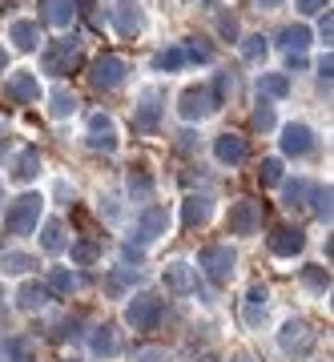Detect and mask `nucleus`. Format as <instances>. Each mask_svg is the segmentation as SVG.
I'll return each instance as SVG.
<instances>
[{
    "instance_id": "5",
    "label": "nucleus",
    "mask_w": 334,
    "mask_h": 362,
    "mask_svg": "<svg viewBox=\"0 0 334 362\" xmlns=\"http://www.w3.org/2000/svg\"><path fill=\"white\" fill-rule=\"evenodd\" d=\"M169 233V209L166 206H149L137 218V226H133V242H137V250L142 246H154L157 238H166Z\"/></svg>"
},
{
    "instance_id": "34",
    "label": "nucleus",
    "mask_w": 334,
    "mask_h": 362,
    "mask_svg": "<svg viewBox=\"0 0 334 362\" xmlns=\"http://www.w3.org/2000/svg\"><path fill=\"white\" fill-rule=\"evenodd\" d=\"M69 258L77 262V266H89V262L101 258V246L97 242H77V246H69Z\"/></svg>"
},
{
    "instance_id": "26",
    "label": "nucleus",
    "mask_w": 334,
    "mask_h": 362,
    "mask_svg": "<svg viewBox=\"0 0 334 362\" xmlns=\"http://www.w3.org/2000/svg\"><path fill=\"white\" fill-rule=\"evenodd\" d=\"M113 21H117V28H121V37H133V33H142V13H137V8H129V4L113 8Z\"/></svg>"
},
{
    "instance_id": "1",
    "label": "nucleus",
    "mask_w": 334,
    "mask_h": 362,
    "mask_svg": "<svg viewBox=\"0 0 334 362\" xmlns=\"http://www.w3.org/2000/svg\"><path fill=\"white\" fill-rule=\"evenodd\" d=\"M197 270L206 274L214 286H226L238 270V254L230 246H202L197 250Z\"/></svg>"
},
{
    "instance_id": "41",
    "label": "nucleus",
    "mask_w": 334,
    "mask_h": 362,
    "mask_svg": "<svg viewBox=\"0 0 334 362\" xmlns=\"http://www.w3.org/2000/svg\"><path fill=\"white\" fill-rule=\"evenodd\" d=\"M254 129H274V105H266V101H258V109H254Z\"/></svg>"
},
{
    "instance_id": "27",
    "label": "nucleus",
    "mask_w": 334,
    "mask_h": 362,
    "mask_svg": "<svg viewBox=\"0 0 334 362\" xmlns=\"http://www.w3.org/2000/svg\"><path fill=\"white\" fill-rule=\"evenodd\" d=\"M33 266H37V258H33V254H0V274H28L33 270Z\"/></svg>"
},
{
    "instance_id": "47",
    "label": "nucleus",
    "mask_w": 334,
    "mask_h": 362,
    "mask_svg": "<svg viewBox=\"0 0 334 362\" xmlns=\"http://www.w3.org/2000/svg\"><path fill=\"white\" fill-rule=\"evenodd\" d=\"M262 8H282V0H258Z\"/></svg>"
},
{
    "instance_id": "6",
    "label": "nucleus",
    "mask_w": 334,
    "mask_h": 362,
    "mask_svg": "<svg viewBox=\"0 0 334 362\" xmlns=\"http://www.w3.org/2000/svg\"><path fill=\"white\" fill-rule=\"evenodd\" d=\"M258 226H262V206L250 197H238L226 214V230L238 233V238H250V233H258Z\"/></svg>"
},
{
    "instance_id": "38",
    "label": "nucleus",
    "mask_w": 334,
    "mask_h": 362,
    "mask_svg": "<svg viewBox=\"0 0 334 362\" xmlns=\"http://www.w3.org/2000/svg\"><path fill=\"white\" fill-rule=\"evenodd\" d=\"M181 52H185V61H202V65H206V61H214V49H209V45H206L202 37H193Z\"/></svg>"
},
{
    "instance_id": "28",
    "label": "nucleus",
    "mask_w": 334,
    "mask_h": 362,
    "mask_svg": "<svg viewBox=\"0 0 334 362\" xmlns=\"http://www.w3.org/2000/svg\"><path fill=\"white\" fill-rule=\"evenodd\" d=\"M258 93L286 97V93H290V77H286V73H262V77H258Z\"/></svg>"
},
{
    "instance_id": "40",
    "label": "nucleus",
    "mask_w": 334,
    "mask_h": 362,
    "mask_svg": "<svg viewBox=\"0 0 334 362\" xmlns=\"http://www.w3.org/2000/svg\"><path fill=\"white\" fill-rule=\"evenodd\" d=\"M310 197H314V214H318V218H330V185L310 189Z\"/></svg>"
},
{
    "instance_id": "9",
    "label": "nucleus",
    "mask_w": 334,
    "mask_h": 362,
    "mask_svg": "<svg viewBox=\"0 0 334 362\" xmlns=\"http://www.w3.org/2000/svg\"><path fill=\"white\" fill-rule=\"evenodd\" d=\"M214 109H218V105H214V97H209L206 85H190V89L181 93L178 113L185 117V121H202V117H209Z\"/></svg>"
},
{
    "instance_id": "14",
    "label": "nucleus",
    "mask_w": 334,
    "mask_h": 362,
    "mask_svg": "<svg viewBox=\"0 0 334 362\" xmlns=\"http://www.w3.org/2000/svg\"><path fill=\"white\" fill-rule=\"evenodd\" d=\"M214 157H218L221 165L234 169L250 157V145H246V137H238V133H221L218 141H214Z\"/></svg>"
},
{
    "instance_id": "8",
    "label": "nucleus",
    "mask_w": 334,
    "mask_h": 362,
    "mask_svg": "<svg viewBox=\"0 0 334 362\" xmlns=\"http://www.w3.org/2000/svg\"><path fill=\"white\" fill-rule=\"evenodd\" d=\"M81 65V45L73 37H64V40H57L49 52H45V73H69V69H77Z\"/></svg>"
},
{
    "instance_id": "3",
    "label": "nucleus",
    "mask_w": 334,
    "mask_h": 362,
    "mask_svg": "<svg viewBox=\"0 0 334 362\" xmlns=\"http://www.w3.org/2000/svg\"><path fill=\"white\" fill-rule=\"evenodd\" d=\"M314 342H318V334H314V326L306 318H290L278 330V350H282L286 358H306L310 350H314Z\"/></svg>"
},
{
    "instance_id": "16",
    "label": "nucleus",
    "mask_w": 334,
    "mask_h": 362,
    "mask_svg": "<svg viewBox=\"0 0 334 362\" xmlns=\"http://www.w3.org/2000/svg\"><path fill=\"white\" fill-rule=\"evenodd\" d=\"M209 214H214V202H209V197H185V202H181V226H185V230L206 226Z\"/></svg>"
},
{
    "instance_id": "11",
    "label": "nucleus",
    "mask_w": 334,
    "mask_h": 362,
    "mask_svg": "<svg viewBox=\"0 0 334 362\" xmlns=\"http://www.w3.org/2000/svg\"><path fill=\"white\" fill-rule=\"evenodd\" d=\"M282 153L286 157H306L314 153V129L302 125V121H290L282 129Z\"/></svg>"
},
{
    "instance_id": "10",
    "label": "nucleus",
    "mask_w": 334,
    "mask_h": 362,
    "mask_svg": "<svg viewBox=\"0 0 334 362\" xmlns=\"http://www.w3.org/2000/svg\"><path fill=\"white\" fill-rule=\"evenodd\" d=\"M306 250V233L298 230V226H278V230L270 233V254L274 258H294V254H302Z\"/></svg>"
},
{
    "instance_id": "24",
    "label": "nucleus",
    "mask_w": 334,
    "mask_h": 362,
    "mask_svg": "<svg viewBox=\"0 0 334 362\" xmlns=\"http://www.w3.org/2000/svg\"><path fill=\"white\" fill-rule=\"evenodd\" d=\"M37 173H40V153H37V149L16 153V161H13V177H16V181H33Z\"/></svg>"
},
{
    "instance_id": "50",
    "label": "nucleus",
    "mask_w": 334,
    "mask_h": 362,
    "mask_svg": "<svg viewBox=\"0 0 334 362\" xmlns=\"http://www.w3.org/2000/svg\"><path fill=\"white\" fill-rule=\"evenodd\" d=\"M0 197H4V185H0Z\"/></svg>"
},
{
    "instance_id": "18",
    "label": "nucleus",
    "mask_w": 334,
    "mask_h": 362,
    "mask_svg": "<svg viewBox=\"0 0 334 362\" xmlns=\"http://www.w3.org/2000/svg\"><path fill=\"white\" fill-rule=\"evenodd\" d=\"M73 16H77L73 0H40V21H45V25L64 28L69 21H73Z\"/></svg>"
},
{
    "instance_id": "39",
    "label": "nucleus",
    "mask_w": 334,
    "mask_h": 362,
    "mask_svg": "<svg viewBox=\"0 0 334 362\" xmlns=\"http://www.w3.org/2000/svg\"><path fill=\"white\" fill-rule=\"evenodd\" d=\"M266 49H270V45H266V37H246L242 57H246V61H262V57H266Z\"/></svg>"
},
{
    "instance_id": "32",
    "label": "nucleus",
    "mask_w": 334,
    "mask_h": 362,
    "mask_svg": "<svg viewBox=\"0 0 334 362\" xmlns=\"http://www.w3.org/2000/svg\"><path fill=\"white\" fill-rule=\"evenodd\" d=\"M282 45L290 52H302L310 45V28L306 25H290V28H282Z\"/></svg>"
},
{
    "instance_id": "19",
    "label": "nucleus",
    "mask_w": 334,
    "mask_h": 362,
    "mask_svg": "<svg viewBox=\"0 0 334 362\" xmlns=\"http://www.w3.org/2000/svg\"><path fill=\"white\" fill-rule=\"evenodd\" d=\"M266 306H270V290H266L262 282H254L250 290H246V322L258 326L262 314H266Z\"/></svg>"
},
{
    "instance_id": "30",
    "label": "nucleus",
    "mask_w": 334,
    "mask_h": 362,
    "mask_svg": "<svg viewBox=\"0 0 334 362\" xmlns=\"http://www.w3.org/2000/svg\"><path fill=\"white\" fill-rule=\"evenodd\" d=\"M28 354H33V342L28 338H8L4 350H0V362H28Z\"/></svg>"
},
{
    "instance_id": "29",
    "label": "nucleus",
    "mask_w": 334,
    "mask_h": 362,
    "mask_svg": "<svg viewBox=\"0 0 334 362\" xmlns=\"http://www.w3.org/2000/svg\"><path fill=\"white\" fill-rule=\"evenodd\" d=\"M40 246L49 250V254H61V250L69 246V238H64V226H61V221H49V226H45V233H40Z\"/></svg>"
},
{
    "instance_id": "17",
    "label": "nucleus",
    "mask_w": 334,
    "mask_h": 362,
    "mask_svg": "<svg viewBox=\"0 0 334 362\" xmlns=\"http://www.w3.org/2000/svg\"><path fill=\"white\" fill-rule=\"evenodd\" d=\"M16 306L25 314H37L49 306V286H40V282H25L21 290H16Z\"/></svg>"
},
{
    "instance_id": "23",
    "label": "nucleus",
    "mask_w": 334,
    "mask_h": 362,
    "mask_svg": "<svg viewBox=\"0 0 334 362\" xmlns=\"http://www.w3.org/2000/svg\"><path fill=\"white\" fill-rule=\"evenodd\" d=\"M125 185H129V197H133V202H149V197H154V177H149V169H133Z\"/></svg>"
},
{
    "instance_id": "12",
    "label": "nucleus",
    "mask_w": 334,
    "mask_h": 362,
    "mask_svg": "<svg viewBox=\"0 0 334 362\" xmlns=\"http://www.w3.org/2000/svg\"><path fill=\"white\" fill-rule=\"evenodd\" d=\"M4 97H8L13 105H33L40 97L37 73H13V77L4 81Z\"/></svg>"
},
{
    "instance_id": "49",
    "label": "nucleus",
    "mask_w": 334,
    "mask_h": 362,
    "mask_svg": "<svg viewBox=\"0 0 334 362\" xmlns=\"http://www.w3.org/2000/svg\"><path fill=\"white\" fill-rule=\"evenodd\" d=\"M197 362H218V358H214V354H206V358H197Z\"/></svg>"
},
{
    "instance_id": "25",
    "label": "nucleus",
    "mask_w": 334,
    "mask_h": 362,
    "mask_svg": "<svg viewBox=\"0 0 334 362\" xmlns=\"http://www.w3.org/2000/svg\"><path fill=\"white\" fill-rule=\"evenodd\" d=\"M49 290H57V294H77V290H81V274L57 266V270L49 274Z\"/></svg>"
},
{
    "instance_id": "4",
    "label": "nucleus",
    "mask_w": 334,
    "mask_h": 362,
    "mask_svg": "<svg viewBox=\"0 0 334 362\" xmlns=\"http://www.w3.org/2000/svg\"><path fill=\"white\" fill-rule=\"evenodd\" d=\"M161 314H166V302H161L157 294H137L125 306V322L133 326V330H157Z\"/></svg>"
},
{
    "instance_id": "43",
    "label": "nucleus",
    "mask_w": 334,
    "mask_h": 362,
    "mask_svg": "<svg viewBox=\"0 0 334 362\" xmlns=\"http://www.w3.org/2000/svg\"><path fill=\"white\" fill-rule=\"evenodd\" d=\"M218 28H221V37L238 40V16H230V13H226V16H221V21H218Z\"/></svg>"
},
{
    "instance_id": "42",
    "label": "nucleus",
    "mask_w": 334,
    "mask_h": 362,
    "mask_svg": "<svg viewBox=\"0 0 334 362\" xmlns=\"http://www.w3.org/2000/svg\"><path fill=\"white\" fill-rule=\"evenodd\" d=\"M166 358H169V354L161 346H142L137 354H133V362H166Z\"/></svg>"
},
{
    "instance_id": "20",
    "label": "nucleus",
    "mask_w": 334,
    "mask_h": 362,
    "mask_svg": "<svg viewBox=\"0 0 334 362\" xmlns=\"http://www.w3.org/2000/svg\"><path fill=\"white\" fill-rule=\"evenodd\" d=\"M8 40H13L16 49H37L40 45V25L37 21H13V25H8Z\"/></svg>"
},
{
    "instance_id": "44",
    "label": "nucleus",
    "mask_w": 334,
    "mask_h": 362,
    "mask_svg": "<svg viewBox=\"0 0 334 362\" xmlns=\"http://www.w3.org/2000/svg\"><path fill=\"white\" fill-rule=\"evenodd\" d=\"M322 4H326V0H298V8H302V13H318Z\"/></svg>"
},
{
    "instance_id": "15",
    "label": "nucleus",
    "mask_w": 334,
    "mask_h": 362,
    "mask_svg": "<svg viewBox=\"0 0 334 362\" xmlns=\"http://www.w3.org/2000/svg\"><path fill=\"white\" fill-rule=\"evenodd\" d=\"M89 145L93 149H105V153L117 149V129H113V117L109 113H93L89 117Z\"/></svg>"
},
{
    "instance_id": "35",
    "label": "nucleus",
    "mask_w": 334,
    "mask_h": 362,
    "mask_svg": "<svg viewBox=\"0 0 334 362\" xmlns=\"http://www.w3.org/2000/svg\"><path fill=\"white\" fill-rule=\"evenodd\" d=\"M306 194H310V185L306 181H286V189H282V206H302L306 202Z\"/></svg>"
},
{
    "instance_id": "7",
    "label": "nucleus",
    "mask_w": 334,
    "mask_h": 362,
    "mask_svg": "<svg viewBox=\"0 0 334 362\" xmlns=\"http://www.w3.org/2000/svg\"><path fill=\"white\" fill-rule=\"evenodd\" d=\"M129 65H125V57H117V52H105V57H97L89 69V81L97 85V89H117L121 81H125Z\"/></svg>"
},
{
    "instance_id": "21",
    "label": "nucleus",
    "mask_w": 334,
    "mask_h": 362,
    "mask_svg": "<svg viewBox=\"0 0 334 362\" xmlns=\"http://www.w3.org/2000/svg\"><path fill=\"white\" fill-rule=\"evenodd\" d=\"M157 121H161V105H157L154 97H145V101L137 105V113H133V129L157 133Z\"/></svg>"
},
{
    "instance_id": "48",
    "label": "nucleus",
    "mask_w": 334,
    "mask_h": 362,
    "mask_svg": "<svg viewBox=\"0 0 334 362\" xmlns=\"http://www.w3.org/2000/svg\"><path fill=\"white\" fill-rule=\"evenodd\" d=\"M234 362H254V354H238V358H234Z\"/></svg>"
},
{
    "instance_id": "36",
    "label": "nucleus",
    "mask_w": 334,
    "mask_h": 362,
    "mask_svg": "<svg viewBox=\"0 0 334 362\" xmlns=\"http://www.w3.org/2000/svg\"><path fill=\"white\" fill-rule=\"evenodd\" d=\"M258 181H262V185H278V181H282V161H278V157H266L262 169H258Z\"/></svg>"
},
{
    "instance_id": "46",
    "label": "nucleus",
    "mask_w": 334,
    "mask_h": 362,
    "mask_svg": "<svg viewBox=\"0 0 334 362\" xmlns=\"http://www.w3.org/2000/svg\"><path fill=\"white\" fill-rule=\"evenodd\" d=\"M4 69H8V49L0 45V73H4Z\"/></svg>"
},
{
    "instance_id": "13",
    "label": "nucleus",
    "mask_w": 334,
    "mask_h": 362,
    "mask_svg": "<svg viewBox=\"0 0 334 362\" xmlns=\"http://www.w3.org/2000/svg\"><path fill=\"white\" fill-rule=\"evenodd\" d=\"M161 282H166L169 294H193L197 290V270H193L190 262H169Z\"/></svg>"
},
{
    "instance_id": "33",
    "label": "nucleus",
    "mask_w": 334,
    "mask_h": 362,
    "mask_svg": "<svg viewBox=\"0 0 334 362\" xmlns=\"http://www.w3.org/2000/svg\"><path fill=\"white\" fill-rule=\"evenodd\" d=\"M302 282H306L310 290L326 294V290H330V274L322 270V266H302Z\"/></svg>"
},
{
    "instance_id": "37",
    "label": "nucleus",
    "mask_w": 334,
    "mask_h": 362,
    "mask_svg": "<svg viewBox=\"0 0 334 362\" xmlns=\"http://www.w3.org/2000/svg\"><path fill=\"white\" fill-rule=\"evenodd\" d=\"M185 65V52L181 49H166V52H157L154 57V69H166V73H173V69Z\"/></svg>"
},
{
    "instance_id": "22",
    "label": "nucleus",
    "mask_w": 334,
    "mask_h": 362,
    "mask_svg": "<svg viewBox=\"0 0 334 362\" xmlns=\"http://www.w3.org/2000/svg\"><path fill=\"white\" fill-rule=\"evenodd\" d=\"M89 350L97 354V358H113L117 354V330L113 326H97L89 334Z\"/></svg>"
},
{
    "instance_id": "45",
    "label": "nucleus",
    "mask_w": 334,
    "mask_h": 362,
    "mask_svg": "<svg viewBox=\"0 0 334 362\" xmlns=\"http://www.w3.org/2000/svg\"><path fill=\"white\" fill-rule=\"evenodd\" d=\"M330 69H334V61H330V57H322V61H318V77L330 81Z\"/></svg>"
},
{
    "instance_id": "31",
    "label": "nucleus",
    "mask_w": 334,
    "mask_h": 362,
    "mask_svg": "<svg viewBox=\"0 0 334 362\" xmlns=\"http://www.w3.org/2000/svg\"><path fill=\"white\" fill-rule=\"evenodd\" d=\"M49 113H52V117H73V113H77V97H73L69 89H52Z\"/></svg>"
},
{
    "instance_id": "2",
    "label": "nucleus",
    "mask_w": 334,
    "mask_h": 362,
    "mask_svg": "<svg viewBox=\"0 0 334 362\" xmlns=\"http://www.w3.org/2000/svg\"><path fill=\"white\" fill-rule=\"evenodd\" d=\"M40 209H45V197L40 194H21L13 206H8V214H4V230L16 233V238L33 233L37 221H40Z\"/></svg>"
}]
</instances>
